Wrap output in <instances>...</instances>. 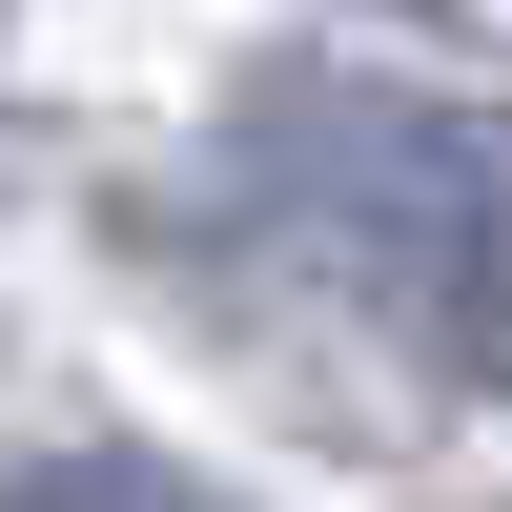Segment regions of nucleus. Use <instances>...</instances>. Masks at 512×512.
<instances>
[{
  "mask_svg": "<svg viewBox=\"0 0 512 512\" xmlns=\"http://www.w3.org/2000/svg\"><path fill=\"white\" fill-rule=\"evenodd\" d=\"M0 512H226V492L164 472V451H103V431H82V451H0Z\"/></svg>",
  "mask_w": 512,
  "mask_h": 512,
  "instance_id": "nucleus-2",
  "label": "nucleus"
},
{
  "mask_svg": "<svg viewBox=\"0 0 512 512\" xmlns=\"http://www.w3.org/2000/svg\"><path fill=\"white\" fill-rule=\"evenodd\" d=\"M246 205H267V246L328 267L390 349H431L451 390H512V123L287 82V103L246 123Z\"/></svg>",
  "mask_w": 512,
  "mask_h": 512,
  "instance_id": "nucleus-1",
  "label": "nucleus"
}]
</instances>
